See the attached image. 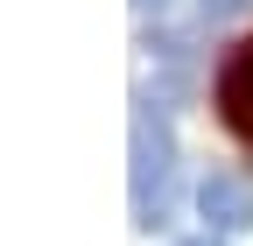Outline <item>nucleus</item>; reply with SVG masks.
<instances>
[{
  "label": "nucleus",
  "mask_w": 253,
  "mask_h": 246,
  "mask_svg": "<svg viewBox=\"0 0 253 246\" xmlns=\"http://www.w3.org/2000/svg\"><path fill=\"white\" fill-rule=\"evenodd\" d=\"M169 183H176V134L155 113V99H134V225L155 232L169 218Z\"/></svg>",
  "instance_id": "1"
},
{
  "label": "nucleus",
  "mask_w": 253,
  "mask_h": 246,
  "mask_svg": "<svg viewBox=\"0 0 253 246\" xmlns=\"http://www.w3.org/2000/svg\"><path fill=\"white\" fill-rule=\"evenodd\" d=\"M246 0H204V14H239Z\"/></svg>",
  "instance_id": "4"
},
{
  "label": "nucleus",
  "mask_w": 253,
  "mask_h": 246,
  "mask_svg": "<svg viewBox=\"0 0 253 246\" xmlns=\"http://www.w3.org/2000/svg\"><path fill=\"white\" fill-rule=\"evenodd\" d=\"M134 7H141V14H162V7H169V0H134Z\"/></svg>",
  "instance_id": "6"
},
{
  "label": "nucleus",
  "mask_w": 253,
  "mask_h": 246,
  "mask_svg": "<svg viewBox=\"0 0 253 246\" xmlns=\"http://www.w3.org/2000/svg\"><path fill=\"white\" fill-rule=\"evenodd\" d=\"M183 246H225V232H197V239H183Z\"/></svg>",
  "instance_id": "5"
},
{
  "label": "nucleus",
  "mask_w": 253,
  "mask_h": 246,
  "mask_svg": "<svg viewBox=\"0 0 253 246\" xmlns=\"http://www.w3.org/2000/svg\"><path fill=\"white\" fill-rule=\"evenodd\" d=\"M197 218H204V232H246L253 225V183L211 169L197 183Z\"/></svg>",
  "instance_id": "2"
},
{
  "label": "nucleus",
  "mask_w": 253,
  "mask_h": 246,
  "mask_svg": "<svg viewBox=\"0 0 253 246\" xmlns=\"http://www.w3.org/2000/svg\"><path fill=\"white\" fill-rule=\"evenodd\" d=\"M218 113H225V127L239 141H253V42H239L225 56V71H218Z\"/></svg>",
  "instance_id": "3"
}]
</instances>
